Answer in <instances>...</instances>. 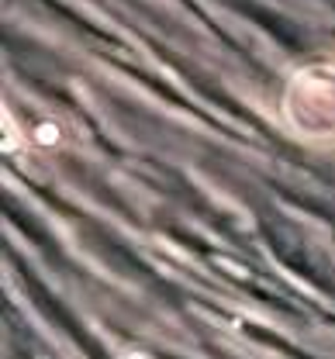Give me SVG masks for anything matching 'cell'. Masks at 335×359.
I'll return each instance as SVG.
<instances>
[{"instance_id": "obj_1", "label": "cell", "mask_w": 335, "mask_h": 359, "mask_svg": "<svg viewBox=\"0 0 335 359\" xmlns=\"http://www.w3.org/2000/svg\"><path fill=\"white\" fill-rule=\"evenodd\" d=\"M280 118L308 145H335V59L301 66L284 87Z\"/></svg>"}, {"instance_id": "obj_2", "label": "cell", "mask_w": 335, "mask_h": 359, "mask_svg": "<svg viewBox=\"0 0 335 359\" xmlns=\"http://www.w3.org/2000/svg\"><path fill=\"white\" fill-rule=\"evenodd\" d=\"M125 359H149V356H142V353H128Z\"/></svg>"}]
</instances>
